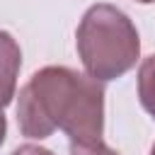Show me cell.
Returning <instances> with one entry per match:
<instances>
[{
	"label": "cell",
	"mask_w": 155,
	"mask_h": 155,
	"mask_svg": "<svg viewBox=\"0 0 155 155\" xmlns=\"http://www.w3.org/2000/svg\"><path fill=\"white\" fill-rule=\"evenodd\" d=\"M17 124L22 136L41 140L56 128L70 143L102 140L104 133V87L92 75L65 65L36 70L19 90Z\"/></svg>",
	"instance_id": "obj_1"
},
{
	"label": "cell",
	"mask_w": 155,
	"mask_h": 155,
	"mask_svg": "<svg viewBox=\"0 0 155 155\" xmlns=\"http://www.w3.org/2000/svg\"><path fill=\"white\" fill-rule=\"evenodd\" d=\"M5 133H7V121H5V114H2V107H0V145L5 140Z\"/></svg>",
	"instance_id": "obj_7"
},
{
	"label": "cell",
	"mask_w": 155,
	"mask_h": 155,
	"mask_svg": "<svg viewBox=\"0 0 155 155\" xmlns=\"http://www.w3.org/2000/svg\"><path fill=\"white\" fill-rule=\"evenodd\" d=\"M136 2H143V5H148V2H155V0H136Z\"/></svg>",
	"instance_id": "obj_8"
},
{
	"label": "cell",
	"mask_w": 155,
	"mask_h": 155,
	"mask_svg": "<svg viewBox=\"0 0 155 155\" xmlns=\"http://www.w3.org/2000/svg\"><path fill=\"white\" fill-rule=\"evenodd\" d=\"M12 155H53L51 150L41 148V145H34V143H27V145H19L12 150Z\"/></svg>",
	"instance_id": "obj_6"
},
{
	"label": "cell",
	"mask_w": 155,
	"mask_h": 155,
	"mask_svg": "<svg viewBox=\"0 0 155 155\" xmlns=\"http://www.w3.org/2000/svg\"><path fill=\"white\" fill-rule=\"evenodd\" d=\"M70 155H119V153L102 140H92V143H70Z\"/></svg>",
	"instance_id": "obj_5"
},
{
	"label": "cell",
	"mask_w": 155,
	"mask_h": 155,
	"mask_svg": "<svg viewBox=\"0 0 155 155\" xmlns=\"http://www.w3.org/2000/svg\"><path fill=\"white\" fill-rule=\"evenodd\" d=\"M138 97L143 109L155 119V53L140 63L138 70Z\"/></svg>",
	"instance_id": "obj_4"
},
{
	"label": "cell",
	"mask_w": 155,
	"mask_h": 155,
	"mask_svg": "<svg viewBox=\"0 0 155 155\" xmlns=\"http://www.w3.org/2000/svg\"><path fill=\"white\" fill-rule=\"evenodd\" d=\"M75 44L87 75L99 82L126 75L140 56V39L133 22L126 12L107 2L92 5L82 15Z\"/></svg>",
	"instance_id": "obj_2"
},
{
	"label": "cell",
	"mask_w": 155,
	"mask_h": 155,
	"mask_svg": "<svg viewBox=\"0 0 155 155\" xmlns=\"http://www.w3.org/2000/svg\"><path fill=\"white\" fill-rule=\"evenodd\" d=\"M22 68V51L12 34L0 29V107H7L17 90V75Z\"/></svg>",
	"instance_id": "obj_3"
},
{
	"label": "cell",
	"mask_w": 155,
	"mask_h": 155,
	"mask_svg": "<svg viewBox=\"0 0 155 155\" xmlns=\"http://www.w3.org/2000/svg\"><path fill=\"white\" fill-rule=\"evenodd\" d=\"M150 155H155V143H153V148H150Z\"/></svg>",
	"instance_id": "obj_9"
}]
</instances>
